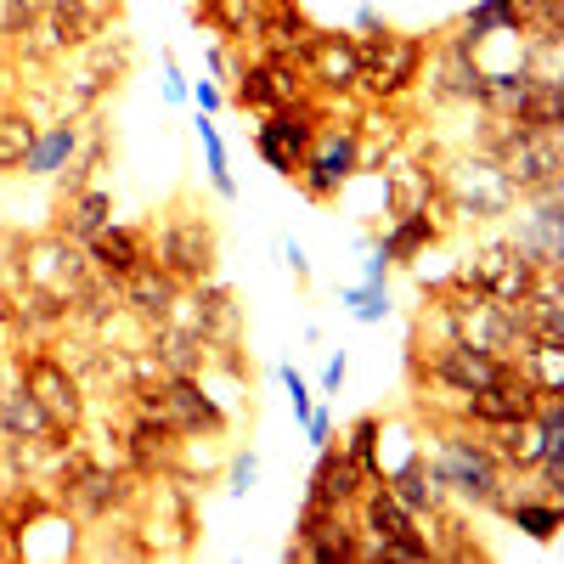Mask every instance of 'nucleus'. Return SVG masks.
<instances>
[{
    "mask_svg": "<svg viewBox=\"0 0 564 564\" xmlns=\"http://www.w3.org/2000/svg\"><path fill=\"white\" fill-rule=\"evenodd\" d=\"M480 148L497 159V170L508 175V186L520 198L536 193H558L564 186V130H536L525 119H497L486 113Z\"/></svg>",
    "mask_w": 564,
    "mask_h": 564,
    "instance_id": "1",
    "label": "nucleus"
},
{
    "mask_svg": "<svg viewBox=\"0 0 564 564\" xmlns=\"http://www.w3.org/2000/svg\"><path fill=\"white\" fill-rule=\"evenodd\" d=\"M435 463V475H441V486H446V497H457V502H475V508H491V513H502L508 508V497H513V468H502L497 457H491V446L468 430V423H452V430H441V452L430 457Z\"/></svg>",
    "mask_w": 564,
    "mask_h": 564,
    "instance_id": "2",
    "label": "nucleus"
},
{
    "mask_svg": "<svg viewBox=\"0 0 564 564\" xmlns=\"http://www.w3.org/2000/svg\"><path fill=\"white\" fill-rule=\"evenodd\" d=\"M361 52V79L356 97L367 102H406L417 79H423V57H430V34H395V29H367V40H356Z\"/></svg>",
    "mask_w": 564,
    "mask_h": 564,
    "instance_id": "3",
    "label": "nucleus"
},
{
    "mask_svg": "<svg viewBox=\"0 0 564 564\" xmlns=\"http://www.w3.org/2000/svg\"><path fill=\"white\" fill-rule=\"evenodd\" d=\"M513 204H520V193L508 186V175L497 170V159H491L486 148L457 153V159L441 170V209H452V215L468 220V226L502 220V215H513Z\"/></svg>",
    "mask_w": 564,
    "mask_h": 564,
    "instance_id": "4",
    "label": "nucleus"
},
{
    "mask_svg": "<svg viewBox=\"0 0 564 564\" xmlns=\"http://www.w3.org/2000/svg\"><path fill=\"white\" fill-rule=\"evenodd\" d=\"M175 316L193 327V334L209 345V356H220L231 372L243 379V356H238V339H243V311H238V294L231 289H220V282H186L181 289V305H175Z\"/></svg>",
    "mask_w": 564,
    "mask_h": 564,
    "instance_id": "5",
    "label": "nucleus"
},
{
    "mask_svg": "<svg viewBox=\"0 0 564 564\" xmlns=\"http://www.w3.org/2000/svg\"><path fill=\"white\" fill-rule=\"evenodd\" d=\"M18 384L40 401V412L57 423L63 435H74L79 423H85V412H90V395H85V379L63 361V356H52L45 345H34V350H23L18 356Z\"/></svg>",
    "mask_w": 564,
    "mask_h": 564,
    "instance_id": "6",
    "label": "nucleus"
},
{
    "mask_svg": "<svg viewBox=\"0 0 564 564\" xmlns=\"http://www.w3.org/2000/svg\"><path fill=\"white\" fill-rule=\"evenodd\" d=\"M215 254H220V238H215V226H209L198 209L175 204V209L159 220L153 265H159V271H170V276L181 282V289H186V282L215 276Z\"/></svg>",
    "mask_w": 564,
    "mask_h": 564,
    "instance_id": "7",
    "label": "nucleus"
},
{
    "mask_svg": "<svg viewBox=\"0 0 564 564\" xmlns=\"http://www.w3.org/2000/svg\"><path fill=\"white\" fill-rule=\"evenodd\" d=\"M327 119H334V108H327L316 90H311V97H300V102H289V108H271V113H260V124H254V153H260L276 175L294 181L305 148L316 141V130H322Z\"/></svg>",
    "mask_w": 564,
    "mask_h": 564,
    "instance_id": "8",
    "label": "nucleus"
},
{
    "mask_svg": "<svg viewBox=\"0 0 564 564\" xmlns=\"http://www.w3.org/2000/svg\"><path fill=\"white\" fill-rule=\"evenodd\" d=\"M356 175H361V141H356V124H334V119H327V124L316 130V141L305 148L300 170H294L300 193H305L311 204H334Z\"/></svg>",
    "mask_w": 564,
    "mask_h": 564,
    "instance_id": "9",
    "label": "nucleus"
},
{
    "mask_svg": "<svg viewBox=\"0 0 564 564\" xmlns=\"http://www.w3.org/2000/svg\"><path fill=\"white\" fill-rule=\"evenodd\" d=\"M311 97V79L294 57H276V52H260L254 63H238V79H231V102L243 113H271V108H289Z\"/></svg>",
    "mask_w": 564,
    "mask_h": 564,
    "instance_id": "10",
    "label": "nucleus"
},
{
    "mask_svg": "<svg viewBox=\"0 0 564 564\" xmlns=\"http://www.w3.org/2000/svg\"><path fill=\"white\" fill-rule=\"evenodd\" d=\"M311 90L334 108L345 97H356V79H361V52H356V34H339V29H316V40L305 45L300 57Z\"/></svg>",
    "mask_w": 564,
    "mask_h": 564,
    "instance_id": "11",
    "label": "nucleus"
},
{
    "mask_svg": "<svg viewBox=\"0 0 564 564\" xmlns=\"http://www.w3.org/2000/svg\"><path fill=\"white\" fill-rule=\"evenodd\" d=\"M159 395H164V417H170L175 435H186V441H215V435H226V412H220V401L204 390L198 372H164Z\"/></svg>",
    "mask_w": 564,
    "mask_h": 564,
    "instance_id": "12",
    "label": "nucleus"
},
{
    "mask_svg": "<svg viewBox=\"0 0 564 564\" xmlns=\"http://www.w3.org/2000/svg\"><path fill=\"white\" fill-rule=\"evenodd\" d=\"M119 441H124V446H119L124 468H135L141 480L181 475V446H186V435H175L164 417H153V412H135V417L124 423V435H119Z\"/></svg>",
    "mask_w": 564,
    "mask_h": 564,
    "instance_id": "13",
    "label": "nucleus"
},
{
    "mask_svg": "<svg viewBox=\"0 0 564 564\" xmlns=\"http://www.w3.org/2000/svg\"><path fill=\"white\" fill-rule=\"evenodd\" d=\"M475 289L486 294V300H502V305H513L525 289H531V276H536V265L513 249V238H497V243H486V249H475L463 265H457Z\"/></svg>",
    "mask_w": 564,
    "mask_h": 564,
    "instance_id": "14",
    "label": "nucleus"
},
{
    "mask_svg": "<svg viewBox=\"0 0 564 564\" xmlns=\"http://www.w3.org/2000/svg\"><path fill=\"white\" fill-rule=\"evenodd\" d=\"M531 209L520 215V231H513V249H520L536 271H558L564 265V186L558 193H536L525 198Z\"/></svg>",
    "mask_w": 564,
    "mask_h": 564,
    "instance_id": "15",
    "label": "nucleus"
},
{
    "mask_svg": "<svg viewBox=\"0 0 564 564\" xmlns=\"http://www.w3.org/2000/svg\"><path fill=\"white\" fill-rule=\"evenodd\" d=\"M502 372H508L502 356L475 350V345H463V339H441V350L430 356V384L452 390L457 401H463V395H475V390H486V384H497Z\"/></svg>",
    "mask_w": 564,
    "mask_h": 564,
    "instance_id": "16",
    "label": "nucleus"
},
{
    "mask_svg": "<svg viewBox=\"0 0 564 564\" xmlns=\"http://www.w3.org/2000/svg\"><path fill=\"white\" fill-rule=\"evenodd\" d=\"M417 85H430V102H475L480 97V57L446 34L441 45H430Z\"/></svg>",
    "mask_w": 564,
    "mask_h": 564,
    "instance_id": "17",
    "label": "nucleus"
},
{
    "mask_svg": "<svg viewBox=\"0 0 564 564\" xmlns=\"http://www.w3.org/2000/svg\"><path fill=\"white\" fill-rule=\"evenodd\" d=\"M379 175H384V209H390V220L395 215H417V209H441V170L430 159L390 153Z\"/></svg>",
    "mask_w": 564,
    "mask_h": 564,
    "instance_id": "18",
    "label": "nucleus"
},
{
    "mask_svg": "<svg viewBox=\"0 0 564 564\" xmlns=\"http://www.w3.org/2000/svg\"><path fill=\"white\" fill-rule=\"evenodd\" d=\"M85 260H90V271H102V276H130L135 265L153 260V231H148V226H119V220H108L97 238L85 243Z\"/></svg>",
    "mask_w": 564,
    "mask_h": 564,
    "instance_id": "19",
    "label": "nucleus"
},
{
    "mask_svg": "<svg viewBox=\"0 0 564 564\" xmlns=\"http://www.w3.org/2000/svg\"><path fill=\"white\" fill-rule=\"evenodd\" d=\"M119 300H124V311H130L135 322H148V327H153V322L175 316V305H181V282L148 260V265H135L130 276H119Z\"/></svg>",
    "mask_w": 564,
    "mask_h": 564,
    "instance_id": "20",
    "label": "nucleus"
},
{
    "mask_svg": "<svg viewBox=\"0 0 564 564\" xmlns=\"http://www.w3.org/2000/svg\"><path fill=\"white\" fill-rule=\"evenodd\" d=\"M141 350L159 361V372H204V361H209V345H204L181 316L153 322V327H148V345H141Z\"/></svg>",
    "mask_w": 564,
    "mask_h": 564,
    "instance_id": "21",
    "label": "nucleus"
},
{
    "mask_svg": "<svg viewBox=\"0 0 564 564\" xmlns=\"http://www.w3.org/2000/svg\"><path fill=\"white\" fill-rule=\"evenodd\" d=\"M367 491V475L339 452V446H322L316 452V475H311V502H327V508H339V513H350L356 508V497Z\"/></svg>",
    "mask_w": 564,
    "mask_h": 564,
    "instance_id": "22",
    "label": "nucleus"
},
{
    "mask_svg": "<svg viewBox=\"0 0 564 564\" xmlns=\"http://www.w3.org/2000/svg\"><path fill=\"white\" fill-rule=\"evenodd\" d=\"M316 40V23L300 12V0H265V18H260V52H276V57H305V45Z\"/></svg>",
    "mask_w": 564,
    "mask_h": 564,
    "instance_id": "23",
    "label": "nucleus"
},
{
    "mask_svg": "<svg viewBox=\"0 0 564 564\" xmlns=\"http://www.w3.org/2000/svg\"><path fill=\"white\" fill-rule=\"evenodd\" d=\"M52 435H63V430L40 412V401L23 384H0V441L40 446V441H52Z\"/></svg>",
    "mask_w": 564,
    "mask_h": 564,
    "instance_id": "24",
    "label": "nucleus"
},
{
    "mask_svg": "<svg viewBox=\"0 0 564 564\" xmlns=\"http://www.w3.org/2000/svg\"><path fill=\"white\" fill-rule=\"evenodd\" d=\"M520 322L531 327L536 339H564V289H558V271H536L531 289L513 300Z\"/></svg>",
    "mask_w": 564,
    "mask_h": 564,
    "instance_id": "25",
    "label": "nucleus"
},
{
    "mask_svg": "<svg viewBox=\"0 0 564 564\" xmlns=\"http://www.w3.org/2000/svg\"><path fill=\"white\" fill-rule=\"evenodd\" d=\"M108 220H113V193H108V186H97V181H90V186H79L74 198H63L57 231H63L68 243H90V238H97V231H102Z\"/></svg>",
    "mask_w": 564,
    "mask_h": 564,
    "instance_id": "26",
    "label": "nucleus"
},
{
    "mask_svg": "<svg viewBox=\"0 0 564 564\" xmlns=\"http://www.w3.org/2000/svg\"><path fill=\"white\" fill-rule=\"evenodd\" d=\"M384 486L412 508V513H435V508H446V486H441V475H435V463L423 457V452H412L395 475H384Z\"/></svg>",
    "mask_w": 564,
    "mask_h": 564,
    "instance_id": "27",
    "label": "nucleus"
},
{
    "mask_svg": "<svg viewBox=\"0 0 564 564\" xmlns=\"http://www.w3.org/2000/svg\"><path fill=\"white\" fill-rule=\"evenodd\" d=\"M260 18H265V0H198V23L231 45L260 40Z\"/></svg>",
    "mask_w": 564,
    "mask_h": 564,
    "instance_id": "28",
    "label": "nucleus"
},
{
    "mask_svg": "<svg viewBox=\"0 0 564 564\" xmlns=\"http://www.w3.org/2000/svg\"><path fill=\"white\" fill-rule=\"evenodd\" d=\"M435 243H441V220H435V209H417V215H395V220H390L379 254H384L390 265H412L423 249H435Z\"/></svg>",
    "mask_w": 564,
    "mask_h": 564,
    "instance_id": "29",
    "label": "nucleus"
},
{
    "mask_svg": "<svg viewBox=\"0 0 564 564\" xmlns=\"http://www.w3.org/2000/svg\"><path fill=\"white\" fill-rule=\"evenodd\" d=\"M74 148H79V119H52V124H40V135H34V148H29V159H23V175H40V181H52L68 159H74Z\"/></svg>",
    "mask_w": 564,
    "mask_h": 564,
    "instance_id": "30",
    "label": "nucleus"
},
{
    "mask_svg": "<svg viewBox=\"0 0 564 564\" xmlns=\"http://www.w3.org/2000/svg\"><path fill=\"white\" fill-rule=\"evenodd\" d=\"M508 520L520 525L531 542H553L558 536V525H564V508L553 502V497H536L531 486H513V497H508Z\"/></svg>",
    "mask_w": 564,
    "mask_h": 564,
    "instance_id": "31",
    "label": "nucleus"
},
{
    "mask_svg": "<svg viewBox=\"0 0 564 564\" xmlns=\"http://www.w3.org/2000/svg\"><path fill=\"white\" fill-rule=\"evenodd\" d=\"M34 135H40V124L23 102H0V175H23Z\"/></svg>",
    "mask_w": 564,
    "mask_h": 564,
    "instance_id": "32",
    "label": "nucleus"
},
{
    "mask_svg": "<svg viewBox=\"0 0 564 564\" xmlns=\"http://www.w3.org/2000/svg\"><path fill=\"white\" fill-rule=\"evenodd\" d=\"M513 367H520L542 395H564V339H531Z\"/></svg>",
    "mask_w": 564,
    "mask_h": 564,
    "instance_id": "33",
    "label": "nucleus"
},
{
    "mask_svg": "<svg viewBox=\"0 0 564 564\" xmlns=\"http://www.w3.org/2000/svg\"><path fill=\"white\" fill-rule=\"evenodd\" d=\"M379 435H384V417H372V412H367V417H356V423H350V435H345V446H339V452L361 468L367 480H384V463H379Z\"/></svg>",
    "mask_w": 564,
    "mask_h": 564,
    "instance_id": "34",
    "label": "nucleus"
},
{
    "mask_svg": "<svg viewBox=\"0 0 564 564\" xmlns=\"http://www.w3.org/2000/svg\"><path fill=\"white\" fill-rule=\"evenodd\" d=\"M198 141H204V170H209V186L220 198H238V181H231V170H226V141H220V130H215V119L209 113H198Z\"/></svg>",
    "mask_w": 564,
    "mask_h": 564,
    "instance_id": "35",
    "label": "nucleus"
},
{
    "mask_svg": "<svg viewBox=\"0 0 564 564\" xmlns=\"http://www.w3.org/2000/svg\"><path fill=\"white\" fill-rule=\"evenodd\" d=\"M339 305H345L356 322H384V316H390V282H356V289L339 294Z\"/></svg>",
    "mask_w": 564,
    "mask_h": 564,
    "instance_id": "36",
    "label": "nucleus"
},
{
    "mask_svg": "<svg viewBox=\"0 0 564 564\" xmlns=\"http://www.w3.org/2000/svg\"><path fill=\"white\" fill-rule=\"evenodd\" d=\"M40 23V0H0V52H12L18 40Z\"/></svg>",
    "mask_w": 564,
    "mask_h": 564,
    "instance_id": "37",
    "label": "nucleus"
},
{
    "mask_svg": "<svg viewBox=\"0 0 564 564\" xmlns=\"http://www.w3.org/2000/svg\"><path fill=\"white\" fill-rule=\"evenodd\" d=\"M254 480H260V457L254 452H238V457H231V475H226V491L231 497H249Z\"/></svg>",
    "mask_w": 564,
    "mask_h": 564,
    "instance_id": "38",
    "label": "nucleus"
},
{
    "mask_svg": "<svg viewBox=\"0 0 564 564\" xmlns=\"http://www.w3.org/2000/svg\"><path fill=\"white\" fill-rule=\"evenodd\" d=\"M276 379H282V390H289V401H294V417L305 423V412H311V384L294 372V361H282V367H276Z\"/></svg>",
    "mask_w": 564,
    "mask_h": 564,
    "instance_id": "39",
    "label": "nucleus"
},
{
    "mask_svg": "<svg viewBox=\"0 0 564 564\" xmlns=\"http://www.w3.org/2000/svg\"><path fill=\"white\" fill-rule=\"evenodd\" d=\"M186 102H198V113H215V108H226V90L215 79H198V85H186Z\"/></svg>",
    "mask_w": 564,
    "mask_h": 564,
    "instance_id": "40",
    "label": "nucleus"
},
{
    "mask_svg": "<svg viewBox=\"0 0 564 564\" xmlns=\"http://www.w3.org/2000/svg\"><path fill=\"white\" fill-rule=\"evenodd\" d=\"M305 435H311V446L322 452V446H334V423H327V412H305Z\"/></svg>",
    "mask_w": 564,
    "mask_h": 564,
    "instance_id": "41",
    "label": "nucleus"
},
{
    "mask_svg": "<svg viewBox=\"0 0 564 564\" xmlns=\"http://www.w3.org/2000/svg\"><path fill=\"white\" fill-rule=\"evenodd\" d=\"M164 97L170 102H186V79H181V63L175 57H164Z\"/></svg>",
    "mask_w": 564,
    "mask_h": 564,
    "instance_id": "42",
    "label": "nucleus"
},
{
    "mask_svg": "<svg viewBox=\"0 0 564 564\" xmlns=\"http://www.w3.org/2000/svg\"><path fill=\"white\" fill-rule=\"evenodd\" d=\"M204 57H209V74H215V79H238V63L226 57V45H209Z\"/></svg>",
    "mask_w": 564,
    "mask_h": 564,
    "instance_id": "43",
    "label": "nucleus"
},
{
    "mask_svg": "<svg viewBox=\"0 0 564 564\" xmlns=\"http://www.w3.org/2000/svg\"><path fill=\"white\" fill-rule=\"evenodd\" d=\"M345 384V356H327V367H322V390H339Z\"/></svg>",
    "mask_w": 564,
    "mask_h": 564,
    "instance_id": "44",
    "label": "nucleus"
},
{
    "mask_svg": "<svg viewBox=\"0 0 564 564\" xmlns=\"http://www.w3.org/2000/svg\"><path fill=\"white\" fill-rule=\"evenodd\" d=\"M361 282H390V260H384L379 249L367 254V276H361Z\"/></svg>",
    "mask_w": 564,
    "mask_h": 564,
    "instance_id": "45",
    "label": "nucleus"
},
{
    "mask_svg": "<svg viewBox=\"0 0 564 564\" xmlns=\"http://www.w3.org/2000/svg\"><path fill=\"white\" fill-rule=\"evenodd\" d=\"M282 254H289V265H294V276H311V260H305V249L289 238V243H282Z\"/></svg>",
    "mask_w": 564,
    "mask_h": 564,
    "instance_id": "46",
    "label": "nucleus"
},
{
    "mask_svg": "<svg viewBox=\"0 0 564 564\" xmlns=\"http://www.w3.org/2000/svg\"><path fill=\"white\" fill-rule=\"evenodd\" d=\"M40 7H85V0H40Z\"/></svg>",
    "mask_w": 564,
    "mask_h": 564,
    "instance_id": "47",
    "label": "nucleus"
}]
</instances>
